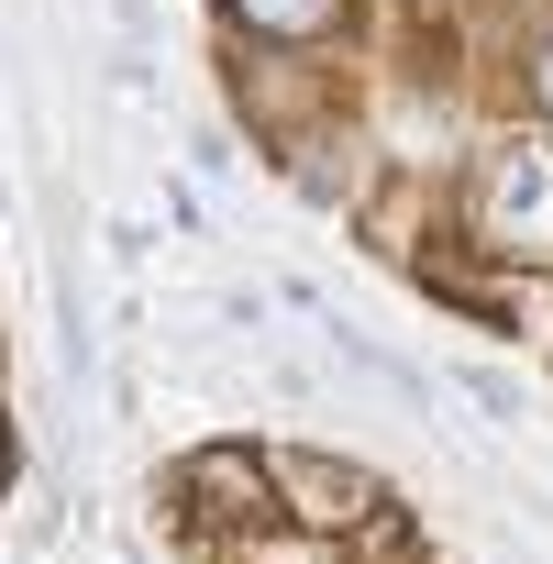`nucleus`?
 <instances>
[{
	"instance_id": "1",
	"label": "nucleus",
	"mask_w": 553,
	"mask_h": 564,
	"mask_svg": "<svg viewBox=\"0 0 553 564\" xmlns=\"http://www.w3.org/2000/svg\"><path fill=\"white\" fill-rule=\"evenodd\" d=\"M476 243L498 265H553V144H498L476 166Z\"/></svg>"
},
{
	"instance_id": "7",
	"label": "nucleus",
	"mask_w": 553,
	"mask_h": 564,
	"mask_svg": "<svg viewBox=\"0 0 553 564\" xmlns=\"http://www.w3.org/2000/svg\"><path fill=\"white\" fill-rule=\"evenodd\" d=\"M0 487H12V421H0Z\"/></svg>"
},
{
	"instance_id": "5",
	"label": "nucleus",
	"mask_w": 553,
	"mask_h": 564,
	"mask_svg": "<svg viewBox=\"0 0 553 564\" xmlns=\"http://www.w3.org/2000/svg\"><path fill=\"white\" fill-rule=\"evenodd\" d=\"M465 399H476L487 421H531V410H520V388H509L498 366H465Z\"/></svg>"
},
{
	"instance_id": "3",
	"label": "nucleus",
	"mask_w": 553,
	"mask_h": 564,
	"mask_svg": "<svg viewBox=\"0 0 553 564\" xmlns=\"http://www.w3.org/2000/svg\"><path fill=\"white\" fill-rule=\"evenodd\" d=\"M276 487H289V509L322 520V531H344V520L377 509V487H366L355 465H333V454H276Z\"/></svg>"
},
{
	"instance_id": "6",
	"label": "nucleus",
	"mask_w": 553,
	"mask_h": 564,
	"mask_svg": "<svg viewBox=\"0 0 553 564\" xmlns=\"http://www.w3.org/2000/svg\"><path fill=\"white\" fill-rule=\"evenodd\" d=\"M531 111H542V122H553V34H542V45H531Z\"/></svg>"
},
{
	"instance_id": "2",
	"label": "nucleus",
	"mask_w": 553,
	"mask_h": 564,
	"mask_svg": "<svg viewBox=\"0 0 553 564\" xmlns=\"http://www.w3.org/2000/svg\"><path fill=\"white\" fill-rule=\"evenodd\" d=\"M177 487H188L199 520H221V531H265L276 509H289V487H276V465H254V443H199V454L177 465Z\"/></svg>"
},
{
	"instance_id": "4",
	"label": "nucleus",
	"mask_w": 553,
	"mask_h": 564,
	"mask_svg": "<svg viewBox=\"0 0 553 564\" xmlns=\"http://www.w3.org/2000/svg\"><path fill=\"white\" fill-rule=\"evenodd\" d=\"M221 12H232L243 34H265V45H322V34L344 23V0H221Z\"/></svg>"
}]
</instances>
